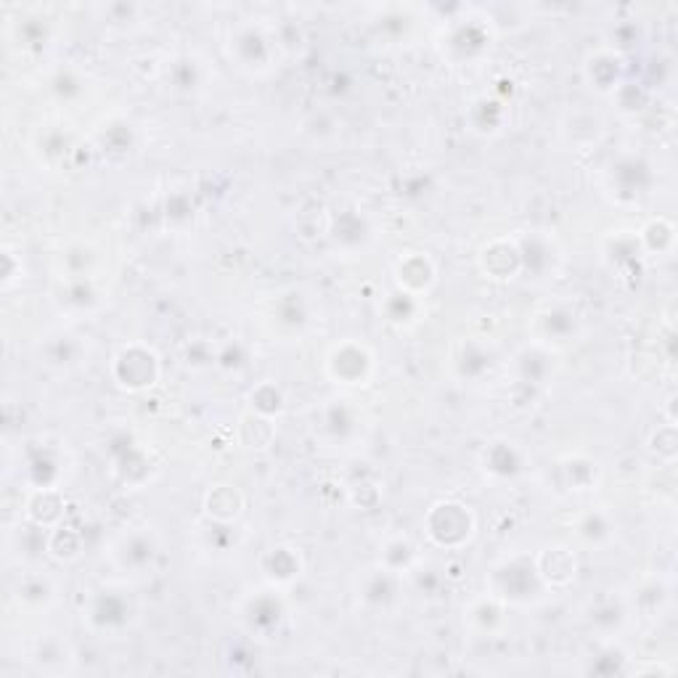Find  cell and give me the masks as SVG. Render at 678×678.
Here are the masks:
<instances>
[{
  "mask_svg": "<svg viewBox=\"0 0 678 678\" xmlns=\"http://www.w3.org/2000/svg\"><path fill=\"white\" fill-rule=\"evenodd\" d=\"M530 342L541 344V348L552 350V353H562L578 344L583 335V318L567 302H546L528 320Z\"/></svg>",
  "mask_w": 678,
  "mask_h": 678,
  "instance_id": "obj_3",
  "label": "cell"
},
{
  "mask_svg": "<svg viewBox=\"0 0 678 678\" xmlns=\"http://www.w3.org/2000/svg\"><path fill=\"white\" fill-rule=\"evenodd\" d=\"M104 456L109 459V470H112L114 480L122 488L138 491L152 480L154 464L149 451L128 429H117V433L109 435L107 446H104Z\"/></svg>",
  "mask_w": 678,
  "mask_h": 678,
  "instance_id": "obj_7",
  "label": "cell"
},
{
  "mask_svg": "<svg viewBox=\"0 0 678 678\" xmlns=\"http://www.w3.org/2000/svg\"><path fill=\"white\" fill-rule=\"evenodd\" d=\"M548 585L541 578L535 554H514L498 562L488 576V594L498 596L509 607L538 604L548 594Z\"/></svg>",
  "mask_w": 678,
  "mask_h": 678,
  "instance_id": "obj_2",
  "label": "cell"
},
{
  "mask_svg": "<svg viewBox=\"0 0 678 678\" xmlns=\"http://www.w3.org/2000/svg\"><path fill=\"white\" fill-rule=\"evenodd\" d=\"M215 366L226 374H242L250 366V348L242 342V339H228V342L220 344L215 350Z\"/></svg>",
  "mask_w": 678,
  "mask_h": 678,
  "instance_id": "obj_48",
  "label": "cell"
},
{
  "mask_svg": "<svg viewBox=\"0 0 678 678\" xmlns=\"http://www.w3.org/2000/svg\"><path fill=\"white\" fill-rule=\"evenodd\" d=\"M98 263V250L90 242H72L59 255L61 279H94Z\"/></svg>",
  "mask_w": 678,
  "mask_h": 678,
  "instance_id": "obj_41",
  "label": "cell"
},
{
  "mask_svg": "<svg viewBox=\"0 0 678 678\" xmlns=\"http://www.w3.org/2000/svg\"><path fill=\"white\" fill-rule=\"evenodd\" d=\"M424 533L435 546L456 552V548L472 544V538L477 535V517H474L472 507L461 501H437L424 517Z\"/></svg>",
  "mask_w": 678,
  "mask_h": 678,
  "instance_id": "obj_6",
  "label": "cell"
},
{
  "mask_svg": "<svg viewBox=\"0 0 678 678\" xmlns=\"http://www.w3.org/2000/svg\"><path fill=\"white\" fill-rule=\"evenodd\" d=\"M287 620V602L276 589L255 591L242 607L246 633L255 639H274Z\"/></svg>",
  "mask_w": 678,
  "mask_h": 678,
  "instance_id": "obj_13",
  "label": "cell"
},
{
  "mask_svg": "<svg viewBox=\"0 0 678 678\" xmlns=\"http://www.w3.org/2000/svg\"><path fill=\"white\" fill-rule=\"evenodd\" d=\"M109 559L128 576H149L159 559V538L152 528H131L109 544Z\"/></svg>",
  "mask_w": 678,
  "mask_h": 678,
  "instance_id": "obj_12",
  "label": "cell"
},
{
  "mask_svg": "<svg viewBox=\"0 0 678 678\" xmlns=\"http://www.w3.org/2000/svg\"><path fill=\"white\" fill-rule=\"evenodd\" d=\"M477 263L485 279H491L496 283L514 281L517 276H522V252H520V244H517V239H509V237L491 239V242L480 250Z\"/></svg>",
  "mask_w": 678,
  "mask_h": 678,
  "instance_id": "obj_19",
  "label": "cell"
},
{
  "mask_svg": "<svg viewBox=\"0 0 678 678\" xmlns=\"http://www.w3.org/2000/svg\"><path fill=\"white\" fill-rule=\"evenodd\" d=\"M480 467L493 483H517L528 472V453L511 437H496L480 453Z\"/></svg>",
  "mask_w": 678,
  "mask_h": 678,
  "instance_id": "obj_15",
  "label": "cell"
},
{
  "mask_svg": "<svg viewBox=\"0 0 678 678\" xmlns=\"http://www.w3.org/2000/svg\"><path fill=\"white\" fill-rule=\"evenodd\" d=\"M626 70L628 66L622 51H615L613 46H602L585 57L583 77L596 94L613 96L626 83Z\"/></svg>",
  "mask_w": 678,
  "mask_h": 678,
  "instance_id": "obj_18",
  "label": "cell"
},
{
  "mask_svg": "<svg viewBox=\"0 0 678 678\" xmlns=\"http://www.w3.org/2000/svg\"><path fill=\"white\" fill-rule=\"evenodd\" d=\"M572 535L583 548L604 552L618 541V520L604 507H585L572 517Z\"/></svg>",
  "mask_w": 678,
  "mask_h": 678,
  "instance_id": "obj_21",
  "label": "cell"
},
{
  "mask_svg": "<svg viewBox=\"0 0 678 678\" xmlns=\"http://www.w3.org/2000/svg\"><path fill=\"white\" fill-rule=\"evenodd\" d=\"M379 565L390 567L392 572L405 578L419 567V548L414 541L405 538V535H396V538L387 541L385 548H382Z\"/></svg>",
  "mask_w": 678,
  "mask_h": 678,
  "instance_id": "obj_44",
  "label": "cell"
},
{
  "mask_svg": "<svg viewBox=\"0 0 678 678\" xmlns=\"http://www.w3.org/2000/svg\"><path fill=\"white\" fill-rule=\"evenodd\" d=\"M554 359H557V353L530 342L528 348H522L520 353L514 355V363H511L517 385L530 387V390H538V387L548 385L554 377V368H557Z\"/></svg>",
  "mask_w": 678,
  "mask_h": 678,
  "instance_id": "obj_24",
  "label": "cell"
},
{
  "mask_svg": "<svg viewBox=\"0 0 678 678\" xmlns=\"http://www.w3.org/2000/svg\"><path fill=\"white\" fill-rule=\"evenodd\" d=\"M464 628L474 639H501L509 631V604L480 594L464 604Z\"/></svg>",
  "mask_w": 678,
  "mask_h": 678,
  "instance_id": "obj_17",
  "label": "cell"
},
{
  "mask_svg": "<svg viewBox=\"0 0 678 678\" xmlns=\"http://www.w3.org/2000/svg\"><path fill=\"white\" fill-rule=\"evenodd\" d=\"M246 403H250V411L274 419V422H279L283 411H287V396H283V390L274 379H265L261 385L252 387Z\"/></svg>",
  "mask_w": 678,
  "mask_h": 678,
  "instance_id": "obj_43",
  "label": "cell"
},
{
  "mask_svg": "<svg viewBox=\"0 0 678 678\" xmlns=\"http://www.w3.org/2000/svg\"><path fill=\"white\" fill-rule=\"evenodd\" d=\"M228 59L252 77H265L279 66L283 46L279 33L261 22H239L226 40Z\"/></svg>",
  "mask_w": 678,
  "mask_h": 678,
  "instance_id": "obj_1",
  "label": "cell"
},
{
  "mask_svg": "<svg viewBox=\"0 0 678 678\" xmlns=\"http://www.w3.org/2000/svg\"><path fill=\"white\" fill-rule=\"evenodd\" d=\"M57 300L61 311L88 316V313H96L101 307L104 292L98 289L96 279H61Z\"/></svg>",
  "mask_w": 678,
  "mask_h": 678,
  "instance_id": "obj_33",
  "label": "cell"
},
{
  "mask_svg": "<svg viewBox=\"0 0 678 678\" xmlns=\"http://www.w3.org/2000/svg\"><path fill=\"white\" fill-rule=\"evenodd\" d=\"M652 181H655L652 168L639 154H622L618 162L613 165V170H609V186L622 202H637L641 196L650 194Z\"/></svg>",
  "mask_w": 678,
  "mask_h": 678,
  "instance_id": "obj_20",
  "label": "cell"
},
{
  "mask_svg": "<svg viewBox=\"0 0 678 678\" xmlns=\"http://www.w3.org/2000/svg\"><path fill=\"white\" fill-rule=\"evenodd\" d=\"M72 149H75V141H72L70 131H61L59 125H51L38 135V152L48 165L61 162Z\"/></svg>",
  "mask_w": 678,
  "mask_h": 678,
  "instance_id": "obj_47",
  "label": "cell"
},
{
  "mask_svg": "<svg viewBox=\"0 0 678 678\" xmlns=\"http://www.w3.org/2000/svg\"><path fill=\"white\" fill-rule=\"evenodd\" d=\"M29 663L40 670V674H70L72 663H75V652L66 641H61L57 633H48L35 641Z\"/></svg>",
  "mask_w": 678,
  "mask_h": 678,
  "instance_id": "obj_36",
  "label": "cell"
},
{
  "mask_svg": "<svg viewBox=\"0 0 678 678\" xmlns=\"http://www.w3.org/2000/svg\"><path fill=\"white\" fill-rule=\"evenodd\" d=\"M51 38V27L46 20H22L11 24V40L20 48H40Z\"/></svg>",
  "mask_w": 678,
  "mask_h": 678,
  "instance_id": "obj_49",
  "label": "cell"
},
{
  "mask_svg": "<svg viewBox=\"0 0 678 678\" xmlns=\"http://www.w3.org/2000/svg\"><path fill=\"white\" fill-rule=\"evenodd\" d=\"M392 274H396V287L409 294H416V298H427L429 289L437 283V265L433 257L422 250L400 255Z\"/></svg>",
  "mask_w": 678,
  "mask_h": 678,
  "instance_id": "obj_23",
  "label": "cell"
},
{
  "mask_svg": "<svg viewBox=\"0 0 678 678\" xmlns=\"http://www.w3.org/2000/svg\"><path fill=\"white\" fill-rule=\"evenodd\" d=\"M109 374H112V382L120 390L131 392V396H141V392L154 390L159 379H162V359L146 342L122 344L114 353Z\"/></svg>",
  "mask_w": 678,
  "mask_h": 678,
  "instance_id": "obj_4",
  "label": "cell"
},
{
  "mask_svg": "<svg viewBox=\"0 0 678 678\" xmlns=\"http://www.w3.org/2000/svg\"><path fill=\"white\" fill-rule=\"evenodd\" d=\"M5 546H9V554L16 559V562H27L35 565L38 559L48 557V530L35 525V522H20L14 530H9V538H5Z\"/></svg>",
  "mask_w": 678,
  "mask_h": 678,
  "instance_id": "obj_34",
  "label": "cell"
},
{
  "mask_svg": "<svg viewBox=\"0 0 678 678\" xmlns=\"http://www.w3.org/2000/svg\"><path fill=\"white\" fill-rule=\"evenodd\" d=\"M48 557L64 565L77 562L83 557V535H80V530L70 528L66 522L48 530Z\"/></svg>",
  "mask_w": 678,
  "mask_h": 678,
  "instance_id": "obj_45",
  "label": "cell"
},
{
  "mask_svg": "<svg viewBox=\"0 0 678 678\" xmlns=\"http://www.w3.org/2000/svg\"><path fill=\"white\" fill-rule=\"evenodd\" d=\"M517 244H520L522 252V274H535L538 279H544L546 274H554L559 255L544 233L517 237Z\"/></svg>",
  "mask_w": 678,
  "mask_h": 678,
  "instance_id": "obj_38",
  "label": "cell"
},
{
  "mask_svg": "<svg viewBox=\"0 0 678 678\" xmlns=\"http://www.w3.org/2000/svg\"><path fill=\"white\" fill-rule=\"evenodd\" d=\"M46 88L59 104L72 107V104L83 101V98L88 96V77H85V72L77 70V66L61 64L48 75Z\"/></svg>",
  "mask_w": 678,
  "mask_h": 678,
  "instance_id": "obj_39",
  "label": "cell"
},
{
  "mask_svg": "<svg viewBox=\"0 0 678 678\" xmlns=\"http://www.w3.org/2000/svg\"><path fill=\"white\" fill-rule=\"evenodd\" d=\"M165 77H168V85L175 94H199L207 83V66L194 53H181V57L168 61Z\"/></svg>",
  "mask_w": 678,
  "mask_h": 678,
  "instance_id": "obj_35",
  "label": "cell"
},
{
  "mask_svg": "<svg viewBox=\"0 0 678 678\" xmlns=\"http://www.w3.org/2000/svg\"><path fill=\"white\" fill-rule=\"evenodd\" d=\"M470 131L477 135H498L507 125V107L496 96H480L470 104Z\"/></svg>",
  "mask_w": 678,
  "mask_h": 678,
  "instance_id": "obj_40",
  "label": "cell"
},
{
  "mask_svg": "<svg viewBox=\"0 0 678 678\" xmlns=\"http://www.w3.org/2000/svg\"><path fill=\"white\" fill-rule=\"evenodd\" d=\"M85 355H88L85 337L72 335V331H59L40 344V359L53 372H72L85 361Z\"/></svg>",
  "mask_w": 678,
  "mask_h": 678,
  "instance_id": "obj_26",
  "label": "cell"
},
{
  "mask_svg": "<svg viewBox=\"0 0 678 678\" xmlns=\"http://www.w3.org/2000/svg\"><path fill=\"white\" fill-rule=\"evenodd\" d=\"M355 596L366 613L372 615H396L405 602V581L403 576L392 572L390 567L374 565L363 570L355 581Z\"/></svg>",
  "mask_w": 678,
  "mask_h": 678,
  "instance_id": "obj_9",
  "label": "cell"
},
{
  "mask_svg": "<svg viewBox=\"0 0 678 678\" xmlns=\"http://www.w3.org/2000/svg\"><path fill=\"white\" fill-rule=\"evenodd\" d=\"M186 363L191 368H207L215 366V348H209L205 339H191L186 344Z\"/></svg>",
  "mask_w": 678,
  "mask_h": 678,
  "instance_id": "obj_51",
  "label": "cell"
},
{
  "mask_svg": "<svg viewBox=\"0 0 678 678\" xmlns=\"http://www.w3.org/2000/svg\"><path fill=\"white\" fill-rule=\"evenodd\" d=\"M363 433V411L353 398L337 396L316 411V437L329 448H348Z\"/></svg>",
  "mask_w": 678,
  "mask_h": 678,
  "instance_id": "obj_10",
  "label": "cell"
},
{
  "mask_svg": "<svg viewBox=\"0 0 678 678\" xmlns=\"http://www.w3.org/2000/svg\"><path fill=\"white\" fill-rule=\"evenodd\" d=\"M329 239L331 246L342 255H361L377 242V226H374L372 215L363 209H348L331 220Z\"/></svg>",
  "mask_w": 678,
  "mask_h": 678,
  "instance_id": "obj_16",
  "label": "cell"
},
{
  "mask_svg": "<svg viewBox=\"0 0 678 678\" xmlns=\"http://www.w3.org/2000/svg\"><path fill=\"white\" fill-rule=\"evenodd\" d=\"M498 348L485 337H461L456 339L451 353H448V366L456 382L461 385H483L496 374Z\"/></svg>",
  "mask_w": 678,
  "mask_h": 678,
  "instance_id": "obj_11",
  "label": "cell"
},
{
  "mask_svg": "<svg viewBox=\"0 0 678 678\" xmlns=\"http://www.w3.org/2000/svg\"><path fill=\"white\" fill-rule=\"evenodd\" d=\"M324 372L329 382H335L342 390H361L377 377V355L366 342L344 339L326 353Z\"/></svg>",
  "mask_w": 678,
  "mask_h": 678,
  "instance_id": "obj_5",
  "label": "cell"
},
{
  "mask_svg": "<svg viewBox=\"0 0 678 678\" xmlns=\"http://www.w3.org/2000/svg\"><path fill=\"white\" fill-rule=\"evenodd\" d=\"M644 255H670L676 244V228L670 220L652 218L641 231L637 233Z\"/></svg>",
  "mask_w": 678,
  "mask_h": 678,
  "instance_id": "obj_46",
  "label": "cell"
},
{
  "mask_svg": "<svg viewBox=\"0 0 678 678\" xmlns=\"http://www.w3.org/2000/svg\"><path fill=\"white\" fill-rule=\"evenodd\" d=\"M424 313H427L424 298H416V294L403 292L398 287L392 292H387L385 302H382V316L398 331L414 329V326L422 324Z\"/></svg>",
  "mask_w": 678,
  "mask_h": 678,
  "instance_id": "obj_31",
  "label": "cell"
},
{
  "mask_svg": "<svg viewBox=\"0 0 678 678\" xmlns=\"http://www.w3.org/2000/svg\"><path fill=\"white\" fill-rule=\"evenodd\" d=\"M493 43V29L480 20H467L453 24L446 38V53L456 64H470L488 53Z\"/></svg>",
  "mask_w": 678,
  "mask_h": 678,
  "instance_id": "obj_22",
  "label": "cell"
},
{
  "mask_svg": "<svg viewBox=\"0 0 678 678\" xmlns=\"http://www.w3.org/2000/svg\"><path fill=\"white\" fill-rule=\"evenodd\" d=\"M246 509L244 493L231 483H215L213 488L205 493V514L213 522L220 525H233V522L242 520Z\"/></svg>",
  "mask_w": 678,
  "mask_h": 678,
  "instance_id": "obj_32",
  "label": "cell"
},
{
  "mask_svg": "<svg viewBox=\"0 0 678 678\" xmlns=\"http://www.w3.org/2000/svg\"><path fill=\"white\" fill-rule=\"evenodd\" d=\"M59 596V585L51 576L46 572H27V576L20 578L14 589V602L16 607L24 609V613H46L57 604Z\"/></svg>",
  "mask_w": 678,
  "mask_h": 678,
  "instance_id": "obj_28",
  "label": "cell"
},
{
  "mask_svg": "<svg viewBox=\"0 0 678 678\" xmlns=\"http://www.w3.org/2000/svg\"><path fill=\"white\" fill-rule=\"evenodd\" d=\"M305 570V559H302L298 546L279 544L261 557V572L274 589H283V585H292Z\"/></svg>",
  "mask_w": 678,
  "mask_h": 678,
  "instance_id": "obj_25",
  "label": "cell"
},
{
  "mask_svg": "<svg viewBox=\"0 0 678 678\" xmlns=\"http://www.w3.org/2000/svg\"><path fill=\"white\" fill-rule=\"evenodd\" d=\"M22 472L27 491L61 488V480L66 474V456L53 443H35L24 453Z\"/></svg>",
  "mask_w": 678,
  "mask_h": 678,
  "instance_id": "obj_14",
  "label": "cell"
},
{
  "mask_svg": "<svg viewBox=\"0 0 678 678\" xmlns=\"http://www.w3.org/2000/svg\"><path fill=\"white\" fill-rule=\"evenodd\" d=\"M557 467H559V480H562L565 491H570V493L594 491L602 480L600 461H594L591 456H583V453L565 456Z\"/></svg>",
  "mask_w": 678,
  "mask_h": 678,
  "instance_id": "obj_37",
  "label": "cell"
},
{
  "mask_svg": "<svg viewBox=\"0 0 678 678\" xmlns=\"http://www.w3.org/2000/svg\"><path fill=\"white\" fill-rule=\"evenodd\" d=\"M237 437L246 451H268L276 440V422L268 416L255 414V411H244L239 416Z\"/></svg>",
  "mask_w": 678,
  "mask_h": 678,
  "instance_id": "obj_42",
  "label": "cell"
},
{
  "mask_svg": "<svg viewBox=\"0 0 678 678\" xmlns=\"http://www.w3.org/2000/svg\"><path fill=\"white\" fill-rule=\"evenodd\" d=\"M535 565H538L541 578H544L548 589H565L576 581L578 576V557L570 546L554 544L546 546L544 552L535 554Z\"/></svg>",
  "mask_w": 678,
  "mask_h": 678,
  "instance_id": "obj_29",
  "label": "cell"
},
{
  "mask_svg": "<svg viewBox=\"0 0 678 678\" xmlns=\"http://www.w3.org/2000/svg\"><path fill=\"white\" fill-rule=\"evenodd\" d=\"M24 517L35 525L51 530L64 522L66 517V498L61 488H40L29 491L27 501H24Z\"/></svg>",
  "mask_w": 678,
  "mask_h": 678,
  "instance_id": "obj_30",
  "label": "cell"
},
{
  "mask_svg": "<svg viewBox=\"0 0 678 678\" xmlns=\"http://www.w3.org/2000/svg\"><path fill=\"white\" fill-rule=\"evenodd\" d=\"M138 618V607L125 591L101 589L83 607V626L96 637H120Z\"/></svg>",
  "mask_w": 678,
  "mask_h": 678,
  "instance_id": "obj_8",
  "label": "cell"
},
{
  "mask_svg": "<svg viewBox=\"0 0 678 678\" xmlns=\"http://www.w3.org/2000/svg\"><path fill=\"white\" fill-rule=\"evenodd\" d=\"M609 98L618 101L620 112L641 114L646 109V104H650V90H646L641 83H631V80H626V83H622Z\"/></svg>",
  "mask_w": 678,
  "mask_h": 678,
  "instance_id": "obj_50",
  "label": "cell"
},
{
  "mask_svg": "<svg viewBox=\"0 0 678 678\" xmlns=\"http://www.w3.org/2000/svg\"><path fill=\"white\" fill-rule=\"evenodd\" d=\"M313 300L302 289H289L281 292L274 302V324L287 335H302L313 324Z\"/></svg>",
  "mask_w": 678,
  "mask_h": 678,
  "instance_id": "obj_27",
  "label": "cell"
}]
</instances>
